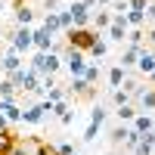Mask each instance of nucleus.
<instances>
[{
  "instance_id": "obj_19",
  "label": "nucleus",
  "mask_w": 155,
  "mask_h": 155,
  "mask_svg": "<svg viewBox=\"0 0 155 155\" xmlns=\"http://www.w3.org/2000/svg\"><path fill=\"white\" fill-rule=\"evenodd\" d=\"M44 118H47V115H44L41 106H28V109H22V121H25V124H41Z\"/></svg>"
},
{
  "instance_id": "obj_8",
  "label": "nucleus",
  "mask_w": 155,
  "mask_h": 155,
  "mask_svg": "<svg viewBox=\"0 0 155 155\" xmlns=\"http://www.w3.org/2000/svg\"><path fill=\"white\" fill-rule=\"evenodd\" d=\"M53 44H56V37L50 34L44 25L34 28V50H37V53H53Z\"/></svg>"
},
{
  "instance_id": "obj_2",
  "label": "nucleus",
  "mask_w": 155,
  "mask_h": 155,
  "mask_svg": "<svg viewBox=\"0 0 155 155\" xmlns=\"http://www.w3.org/2000/svg\"><path fill=\"white\" fill-rule=\"evenodd\" d=\"M31 68L41 74V78H47V74H56L62 68V59H59V53H34Z\"/></svg>"
},
{
  "instance_id": "obj_16",
  "label": "nucleus",
  "mask_w": 155,
  "mask_h": 155,
  "mask_svg": "<svg viewBox=\"0 0 155 155\" xmlns=\"http://www.w3.org/2000/svg\"><path fill=\"white\" fill-rule=\"evenodd\" d=\"M16 146H19V134L9 127V130L0 137V155H12V149H16Z\"/></svg>"
},
{
  "instance_id": "obj_44",
  "label": "nucleus",
  "mask_w": 155,
  "mask_h": 155,
  "mask_svg": "<svg viewBox=\"0 0 155 155\" xmlns=\"http://www.w3.org/2000/svg\"><path fill=\"white\" fill-rule=\"evenodd\" d=\"M0 81H3V74H0Z\"/></svg>"
},
{
  "instance_id": "obj_24",
  "label": "nucleus",
  "mask_w": 155,
  "mask_h": 155,
  "mask_svg": "<svg viewBox=\"0 0 155 155\" xmlns=\"http://www.w3.org/2000/svg\"><path fill=\"white\" fill-rule=\"evenodd\" d=\"M106 34H109V41H115V44H124V37H127V25H115V22H112Z\"/></svg>"
},
{
  "instance_id": "obj_37",
  "label": "nucleus",
  "mask_w": 155,
  "mask_h": 155,
  "mask_svg": "<svg viewBox=\"0 0 155 155\" xmlns=\"http://www.w3.org/2000/svg\"><path fill=\"white\" fill-rule=\"evenodd\" d=\"M146 41H149V47H155V25H149V31H146Z\"/></svg>"
},
{
  "instance_id": "obj_30",
  "label": "nucleus",
  "mask_w": 155,
  "mask_h": 155,
  "mask_svg": "<svg viewBox=\"0 0 155 155\" xmlns=\"http://www.w3.org/2000/svg\"><path fill=\"white\" fill-rule=\"evenodd\" d=\"M112 102H115V109L130 106V93H124V90H112Z\"/></svg>"
},
{
  "instance_id": "obj_26",
  "label": "nucleus",
  "mask_w": 155,
  "mask_h": 155,
  "mask_svg": "<svg viewBox=\"0 0 155 155\" xmlns=\"http://www.w3.org/2000/svg\"><path fill=\"white\" fill-rule=\"evenodd\" d=\"M16 96H19V90H16V87H12V84L6 81V78H3V81H0V99H9V102H16Z\"/></svg>"
},
{
  "instance_id": "obj_34",
  "label": "nucleus",
  "mask_w": 155,
  "mask_h": 155,
  "mask_svg": "<svg viewBox=\"0 0 155 155\" xmlns=\"http://www.w3.org/2000/svg\"><path fill=\"white\" fill-rule=\"evenodd\" d=\"M149 6V0H127V9H134V12H146Z\"/></svg>"
},
{
  "instance_id": "obj_14",
  "label": "nucleus",
  "mask_w": 155,
  "mask_h": 155,
  "mask_svg": "<svg viewBox=\"0 0 155 155\" xmlns=\"http://www.w3.org/2000/svg\"><path fill=\"white\" fill-rule=\"evenodd\" d=\"M0 115L9 121V124H16V121H22V109L16 106V102H9V99H0Z\"/></svg>"
},
{
  "instance_id": "obj_7",
  "label": "nucleus",
  "mask_w": 155,
  "mask_h": 155,
  "mask_svg": "<svg viewBox=\"0 0 155 155\" xmlns=\"http://www.w3.org/2000/svg\"><path fill=\"white\" fill-rule=\"evenodd\" d=\"M22 93H34V96H41L44 93V87H41V74H37L31 65H25V81H22Z\"/></svg>"
},
{
  "instance_id": "obj_31",
  "label": "nucleus",
  "mask_w": 155,
  "mask_h": 155,
  "mask_svg": "<svg viewBox=\"0 0 155 155\" xmlns=\"http://www.w3.org/2000/svg\"><path fill=\"white\" fill-rule=\"evenodd\" d=\"M106 115H109V112H106V106L99 102V106H96L93 112H90V124H99V127H102V121H106Z\"/></svg>"
},
{
  "instance_id": "obj_46",
  "label": "nucleus",
  "mask_w": 155,
  "mask_h": 155,
  "mask_svg": "<svg viewBox=\"0 0 155 155\" xmlns=\"http://www.w3.org/2000/svg\"><path fill=\"white\" fill-rule=\"evenodd\" d=\"M74 155H81V152H74Z\"/></svg>"
},
{
  "instance_id": "obj_20",
  "label": "nucleus",
  "mask_w": 155,
  "mask_h": 155,
  "mask_svg": "<svg viewBox=\"0 0 155 155\" xmlns=\"http://www.w3.org/2000/svg\"><path fill=\"white\" fill-rule=\"evenodd\" d=\"M99 74H102V65H99V62H87V68H84V81L90 84V87H96L99 84Z\"/></svg>"
},
{
  "instance_id": "obj_40",
  "label": "nucleus",
  "mask_w": 155,
  "mask_h": 155,
  "mask_svg": "<svg viewBox=\"0 0 155 155\" xmlns=\"http://www.w3.org/2000/svg\"><path fill=\"white\" fill-rule=\"evenodd\" d=\"M22 6H28V0H12V12H16V9H22Z\"/></svg>"
},
{
  "instance_id": "obj_47",
  "label": "nucleus",
  "mask_w": 155,
  "mask_h": 155,
  "mask_svg": "<svg viewBox=\"0 0 155 155\" xmlns=\"http://www.w3.org/2000/svg\"><path fill=\"white\" fill-rule=\"evenodd\" d=\"M3 3H6V0H3Z\"/></svg>"
},
{
  "instance_id": "obj_10",
  "label": "nucleus",
  "mask_w": 155,
  "mask_h": 155,
  "mask_svg": "<svg viewBox=\"0 0 155 155\" xmlns=\"http://www.w3.org/2000/svg\"><path fill=\"white\" fill-rule=\"evenodd\" d=\"M130 127H134V130H137L140 137H146V134H155V118H152L149 112H140L137 118L130 121Z\"/></svg>"
},
{
  "instance_id": "obj_32",
  "label": "nucleus",
  "mask_w": 155,
  "mask_h": 155,
  "mask_svg": "<svg viewBox=\"0 0 155 155\" xmlns=\"http://www.w3.org/2000/svg\"><path fill=\"white\" fill-rule=\"evenodd\" d=\"M59 28H62V34L71 31V16H68V9H59Z\"/></svg>"
},
{
  "instance_id": "obj_15",
  "label": "nucleus",
  "mask_w": 155,
  "mask_h": 155,
  "mask_svg": "<svg viewBox=\"0 0 155 155\" xmlns=\"http://www.w3.org/2000/svg\"><path fill=\"white\" fill-rule=\"evenodd\" d=\"M124 78H127V71L115 62V65L109 68V74H106V81H109V90H121V84H124Z\"/></svg>"
},
{
  "instance_id": "obj_36",
  "label": "nucleus",
  "mask_w": 155,
  "mask_h": 155,
  "mask_svg": "<svg viewBox=\"0 0 155 155\" xmlns=\"http://www.w3.org/2000/svg\"><path fill=\"white\" fill-rule=\"evenodd\" d=\"M44 9L47 12H59V0H44Z\"/></svg>"
},
{
  "instance_id": "obj_9",
  "label": "nucleus",
  "mask_w": 155,
  "mask_h": 155,
  "mask_svg": "<svg viewBox=\"0 0 155 155\" xmlns=\"http://www.w3.org/2000/svg\"><path fill=\"white\" fill-rule=\"evenodd\" d=\"M16 68H22V56H19L16 50L9 47L6 53L0 56V71H3V78H6V74H12V71H16Z\"/></svg>"
},
{
  "instance_id": "obj_6",
  "label": "nucleus",
  "mask_w": 155,
  "mask_h": 155,
  "mask_svg": "<svg viewBox=\"0 0 155 155\" xmlns=\"http://www.w3.org/2000/svg\"><path fill=\"white\" fill-rule=\"evenodd\" d=\"M68 93H74L78 99H96V87H90L84 78H71V84H68Z\"/></svg>"
},
{
  "instance_id": "obj_43",
  "label": "nucleus",
  "mask_w": 155,
  "mask_h": 155,
  "mask_svg": "<svg viewBox=\"0 0 155 155\" xmlns=\"http://www.w3.org/2000/svg\"><path fill=\"white\" fill-rule=\"evenodd\" d=\"M112 3H124V0H112Z\"/></svg>"
},
{
  "instance_id": "obj_17",
  "label": "nucleus",
  "mask_w": 155,
  "mask_h": 155,
  "mask_svg": "<svg viewBox=\"0 0 155 155\" xmlns=\"http://www.w3.org/2000/svg\"><path fill=\"white\" fill-rule=\"evenodd\" d=\"M53 115H56V118H59L62 124H71L78 112H71V106H68V99H65V102H56V106H53Z\"/></svg>"
},
{
  "instance_id": "obj_33",
  "label": "nucleus",
  "mask_w": 155,
  "mask_h": 155,
  "mask_svg": "<svg viewBox=\"0 0 155 155\" xmlns=\"http://www.w3.org/2000/svg\"><path fill=\"white\" fill-rule=\"evenodd\" d=\"M127 130H130V127H115V130H112V143H124V137H127Z\"/></svg>"
},
{
  "instance_id": "obj_22",
  "label": "nucleus",
  "mask_w": 155,
  "mask_h": 155,
  "mask_svg": "<svg viewBox=\"0 0 155 155\" xmlns=\"http://www.w3.org/2000/svg\"><path fill=\"white\" fill-rule=\"evenodd\" d=\"M115 115H118V121H121V124H127V121H134L137 115H140V109L130 102V106H121V109H115Z\"/></svg>"
},
{
  "instance_id": "obj_18",
  "label": "nucleus",
  "mask_w": 155,
  "mask_h": 155,
  "mask_svg": "<svg viewBox=\"0 0 155 155\" xmlns=\"http://www.w3.org/2000/svg\"><path fill=\"white\" fill-rule=\"evenodd\" d=\"M134 155H155V134H146V137H140V143H137Z\"/></svg>"
},
{
  "instance_id": "obj_11",
  "label": "nucleus",
  "mask_w": 155,
  "mask_h": 155,
  "mask_svg": "<svg viewBox=\"0 0 155 155\" xmlns=\"http://www.w3.org/2000/svg\"><path fill=\"white\" fill-rule=\"evenodd\" d=\"M143 47H146V44H143ZM143 47H127L124 53H121V59H118V65H121L124 71L137 68V62H140V53H143Z\"/></svg>"
},
{
  "instance_id": "obj_45",
  "label": "nucleus",
  "mask_w": 155,
  "mask_h": 155,
  "mask_svg": "<svg viewBox=\"0 0 155 155\" xmlns=\"http://www.w3.org/2000/svg\"><path fill=\"white\" fill-rule=\"evenodd\" d=\"M152 93H155V87H152Z\"/></svg>"
},
{
  "instance_id": "obj_42",
  "label": "nucleus",
  "mask_w": 155,
  "mask_h": 155,
  "mask_svg": "<svg viewBox=\"0 0 155 155\" xmlns=\"http://www.w3.org/2000/svg\"><path fill=\"white\" fill-rule=\"evenodd\" d=\"M0 12H3V0H0Z\"/></svg>"
},
{
  "instance_id": "obj_1",
  "label": "nucleus",
  "mask_w": 155,
  "mask_h": 155,
  "mask_svg": "<svg viewBox=\"0 0 155 155\" xmlns=\"http://www.w3.org/2000/svg\"><path fill=\"white\" fill-rule=\"evenodd\" d=\"M96 41H99V34L93 28H71V31H65V47L78 50V53H90V47Z\"/></svg>"
},
{
  "instance_id": "obj_21",
  "label": "nucleus",
  "mask_w": 155,
  "mask_h": 155,
  "mask_svg": "<svg viewBox=\"0 0 155 155\" xmlns=\"http://www.w3.org/2000/svg\"><path fill=\"white\" fill-rule=\"evenodd\" d=\"M31 22H34V9H31V6L16 9V25H19V28H28Z\"/></svg>"
},
{
  "instance_id": "obj_25",
  "label": "nucleus",
  "mask_w": 155,
  "mask_h": 155,
  "mask_svg": "<svg viewBox=\"0 0 155 155\" xmlns=\"http://www.w3.org/2000/svg\"><path fill=\"white\" fill-rule=\"evenodd\" d=\"M65 96H68V90L65 87H53V90H47V102H50V106H56V102H65Z\"/></svg>"
},
{
  "instance_id": "obj_35",
  "label": "nucleus",
  "mask_w": 155,
  "mask_h": 155,
  "mask_svg": "<svg viewBox=\"0 0 155 155\" xmlns=\"http://www.w3.org/2000/svg\"><path fill=\"white\" fill-rule=\"evenodd\" d=\"M96 134H99V124H87V130H84V140L90 143V140H96Z\"/></svg>"
},
{
  "instance_id": "obj_41",
  "label": "nucleus",
  "mask_w": 155,
  "mask_h": 155,
  "mask_svg": "<svg viewBox=\"0 0 155 155\" xmlns=\"http://www.w3.org/2000/svg\"><path fill=\"white\" fill-rule=\"evenodd\" d=\"M146 81H149V87H155V71H152V74L146 78Z\"/></svg>"
},
{
  "instance_id": "obj_4",
  "label": "nucleus",
  "mask_w": 155,
  "mask_h": 155,
  "mask_svg": "<svg viewBox=\"0 0 155 155\" xmlns=\"http://www.w3.org/2000/svg\"><path fill=\"white\" fill-rule=\"evenodd\" d=\"M62 65L68 68V74H71V78H81V74H84V68H87L84 53H78V50L65 47V59H62Z\"/></svg>"
},
{
  "instance_id": "obj_13",
  "label": "nucleus",
  "mask_w": 155,
  "mask_h": 155,
  "mask_svg": "<svg viewBox=\"0 0 155 155\" xmlns=\"http://www.w3.org/2000/svg\"><path fill=\"white\" fill-rule=\"evenodd\" d=\"M90 22H93V31H96V34L109 31V25H112V9H96Z\"/></svg>"
},
{
  "instance_id": "obj_27",
  "label": "nucleus",
  "mask_w": 155,
  "mask_h": 155,
  "mask_svg": "<svg viewBox=\"0 0 155 155\" xmlns=\"http://www.w3.org/2000/svg\"><path fill=\"white\" fill-rule=\"evenodd\" d=\"M146 25V12H127V28H143Z\"/></svg>"
},
{
  "instance_id": "obj_23",
  "label": "nucleus",
  "mask_w": 155,
  "mask_h": 155,
  "mask_svg": "<svg viewBox=\"0 0 155 155\" xmlns=\"http://www.w3.org/2000/svg\"><path fill=\"white\" fill-rule=\"evenodd\" d=\"M44 28L53 34V37L62 31V28H59V12H44Z\"/></svg>"
},
{
  "instance_id": "obj_5",
  "label": "nucleus",
  "mask_w": 155,
  "mask_h": 155,
  "mask_svg": "<svg viewBox=\"0 0 155 155\" xmlns=\"http://www.w3.org/2000/svg\"><path fill=\"white\" fill-rule=\"evenodd\" d=\"M68 16H71V28H90V19H93V12H90L81 0H74L68 6Z\"/></svg>"
},
{
  "instance_id": "obj_3",
  "label": "nucleus",
  "mask_w": 155,
  "mask_h": 155,
  "mask_svg": "<svg viewBox=\"0 0 155 155\" xmlns=\"http://www.w3.org/2000/svg\"><path fill=\"white\" fill-rule=\"evenodd\" d=\"M9 37H12V44H9V47L16 50L19 56H22V53H28V50L34 47V31H31V28H16Z\"/></svg>"
},
{
  "instance_id": "obj_12",
  "label": "nucleus",
  "mask_w": 155,
  "mask_h": 155,
  "mask_svg": "<svg viewBox=\"0 0 155 155\" xmlns=\"http://www.w3.org/2000/svg\"><path fill=\"white\" fill-rule=\"evenodd\" d=\"M137 71H140V74H146V78L155 71V50L143 47V53H140V62H137Z\"/></svg>"
},
{
  "instance_id": "obj_28",
  "label": "nucleus",
  "mask_w": 155,
  "mask_h": 155,
  "mask_svg": "<svg viewBox=\"0 0 155 155\" xmlns=\"http://www.w3.org/2000/svg\"><path fill=\"white\" fill-rule=\"evenodd\" d=\"M34 155H59V149L44 143V140H34Z\"/></svg>"
},
{
  "instance_id": "obj_39",
  "label": "nucleus",
  "mask_w": 155,
  "mask_h": 155,
  "mask_svg": "<svg viewBox=\"0 0 155 155\" xmlns=\"http://www.w3.org/2000/svg\"><path fill=\"white\" fill-rule=\"evenodd\" d=\"M12 155H31V152H28V149H25V146H22V143H19V146H16V149H12Z\"/></svg>"
},
{
  "instance_id": "obj_38",
  "label": "nucleus",
  "mask_w": 155,
  "mask_h": 155,
  "mask_svg": "<svg viewBox=\"0 0 155 155\" xmlns=\"http://www.w3.org/2000/svg\"><path fill=\"white\" fill-rule=\"evenodd\" d=\"M6 130H9V121H6V118H3V115H0V137H3V134H6Z\"/></svg>"
},
{
  "instance_id": "obj_29",
  "label": "nucleus",
  "mask_w": 155,
  "mask_h": 155,
  "mask_svg": "<svg viewBox=\"0 0 155 155\" xmlns=\"http://www.w3.org/2000/svg\"><path fill=\"white\" fill-rule=\"evenodd\" d=\"M106 53H109V44L99 37V41H96L93 47H90V56H93V59H106Z\"/></svg>"
}]
</instances>
